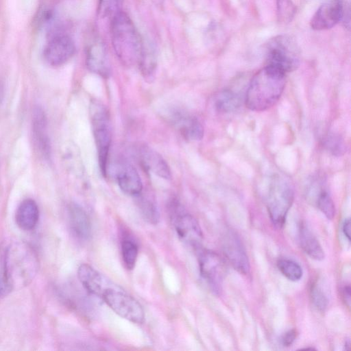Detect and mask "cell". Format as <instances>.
Segmentation results:
<instances>
[{
	"instance_id": "7",
	"label": "cell",
	"mask_w": 351,
	"mask_h": 351,
	"mask_svg": "<svg viewBox=\"0 0 351 351\" xmlns=\"http://www.w3.org/2000/svg\"><path fill=\"white\" fill-rule=\"evenodd\" d=\"M117 315L135 324H142L145 313L142 306L132 296L116 285L101 298Z\"/></svg>"
},
{
	"instance_id": "8",
	"label": "cell",
	"mask_w": 351,
	"mask_h": 351,
	"mask_svg": "<svg viewBox=\"0 0 351 351\" xmlns=\"http://www.w3.org/2000/svg\"><path fill=\"white\" fill-rule=\"evenodd\" d=\"M169 208L180 239L185 243L199 249L203 234L198 221L184 210L176 199H171Z\"/></svg>"
},
{
	"instance_id": "3",
	"label": "cell",
	"mask_w": 351,
	"mask_h": 351,
	"mask_svg": "<svg viewBox=\"0 0 351 351\" xmlns=\"http://www.w3.org/2000/svg\"><path fill=\"white\" fill-rule=\"evenodd\" d=\"M89 114L100 171L106 177L112 142L110 114L106 106L97 99L90 101Z\"/></svg>"
},
{
	"instance_id": "14",
	"label": "cell",
	"mask_w": 351,
	"mask_h": 351,
	"mask_svg": "<svg viewBox=\"0 0 351 351\" xmlns=\"http://www.w3.org/2000/svg\"><path fill=\"white\" fill-rule=\"evenodd\" d=\"M79 280L90 293L101 298L102 295L114 285L103 274L88 264H82L77 269Z\"/></svg>"
},
{
	"instance_id": "29",
	"label": "cell",
	"mask_w": 351,
	"mask_h": 351,
	"mask_svg": "<svg viewBox=\"0 0 351 351\" xmlns=\"http://www.w3.org/2000/svg\"><path fill=\"white\" fill-rule=\"evenodd\" d=\"M324 147L333 156H342L346 151L343 139L335 133H328L323 138Z\"/></svg>"
},
{
	"instance_id": "26",
	"label": "cell",
	"mask_w": 351,
	"mask_h": 351,
	"mask_svg": "<svg viewBox=\"0 0 351 351\" xmlns=\"http://www.w3.org/2000/svg\"><path fill=\"white\" fill-rule=\"evenodd\" d=\"M315 202L317 208L328 219H332L334 218L335 207L327 191L323 188H320L319 191H317Z\"/></svg>"
},
{
	"instance_id": "28",
	"label": "cell",
	"mask_w": 351,
	"mask_h": 351,
	"mask_svg": "<svg viewBox=\"0 0 351 351\" xmlns=\"http://www.w3.org/2000/svg\"><path fill=\"white\" fill-rule=\"evenodd\" d=\"M277 17L280 23L287 24L293 19L296 7L292 0H276Z\"/></svg>"
},
{
	"instance_id": "16",
	"label": "cell",
	"mask_w": 351,
	"mask_h": 351,
	"mask_svg": "<svg viewBox=\"0 0 351 351\" xmlns=\"http://www.w3.org/2000/svg\"><path fill=\"white\" fill-rule=\"evenodd\" d=\"M47 117L40 107H36L32 116V132L35 147L44 159L51 156V143L47 132Z\"/></svg>"
},
{
	"instance_id": "18",
	"label": "cell",
	"mask_w": 351,
	"mask_h": 351,
	"mask_svg": "<svg viewBox=\"0 0 351 351\" xmlns=\"http://www.w3.org/2000/svg\"><path fill=\"white\" fill-rule=\"evenodd\" d=\"M88 69L95 74L108 78L111 73L110 62L104 47L100 43L88 47L86 56Z\"/></svg>"
},
{
	"instance_id": "27",
	"label": "cell",
	"mask_w": 351,
	"mask_h": 351,
	"mask_svg": "<svg viewBox=\"0 0 351 351\" xmlns=\"http://www.w3.org/2000/svg\"><path fill=\"white\" fill-rule=\"evenodd\" d=\"M138 246L130 239H125L121 241V253L123 263L128 269H132L138 256Z\"/></svg>"
},
{
	"instance_id": "15",
	"label": "cell",
	"mask_w": 351,
	"mask_h": 351,
	"mask_svg": "<svg viewBox=\"0 0 351 351\" xmlns=\"http://www.w3.org/2000/svg\"><path fill=\"white\" fill-rule=\"evenodd\" d=\"M137 153L138 160L145 170L165 180L171 178L169 165L158 152L148 145H142L138 148Z\"/></svg>"
},
{
	"instance_id": "32",
	"label": "cell",
	"mask_w": 351,
	"mask_h": 351,
	"mask_svg": "<svg viewBox=\"0 0 351 351\" xmlns=\"http://www.w3.org/2000/svg\"><path fill=\"white\" fill-rule=\"evenodd\" d=\"M297 336V331L295 329L288 330L282 336V343L284 346H291L295 341Z\"/></svg>"
},
{
	"instance_id": "4",
	"label": "cell",
	"mask_w": 351,
	"mask_h": 351,
	"mask_svg": "<svg viewBox=\"0 0 351 351\" xmlns=\"http://www.w3.org/2000/svg\"><path fill=\"white\" fill-rule=\"evenodd\" d=\"M4 265L10 284L26 285L36 270L37 261L34 252L27 246L9 247L3 252Z\"/></svg>"
},
{
	"instance_id": "23",
	"label": "cell",
	"mask_w": 351,
	"mask_h": 351,
	"mask_svg": "<svg viewBox=\"0 0 351 351\" xmlns=\"http://www.w3.org/2000/svg\"><path fill=\"white\" fill-rule=\"evenodd\" d=\"M137 65L145 80L151 82L154 78L157 61L155 53L150 47L143 46Z\"/></svg>"
},
{
	"instance_id": "20",
	"label": "cell",
	"mask_w": 351,
	"mask_h": 351,
	"mask_svg": "<svg viewBox=\"0 0 351 351\" xmlns=\"http://www.w3.org/2000/svg\"><path fill=\"white\" fill-rule=\"evenodd\" d=\"M38 219L39 209L36 202L29 198L24 199L16 211V225L23 230H32L36 226Z\"/></svg>"
},
{
	"instance_id": "2",
	"label": "cell",
	"mask_w": 351,
	"mask_h": 351,
	"mask_svg": "<svg viewBox=\"0 0 351 351\" xmlns=\"http://www.w3.org/2000/svg\"><path fill=\"white\" fill-rule=\"evenodd\" d=\"M111 19L112 45L117 58L125 66L138 64L144 45L134 23L121 11Z\"/></svg>"
},
{
	"instance_id": "13",
	"label": "cell",
	"mask_w": 351,
	"mask_h": 351,
	"mask_svg": "<svg viewBox=\"0 0 351 351\" xmlns=\"http://www.w3.org/2000/svg\"><path fill=\"white\" fill-rule=\"evenodd\" d=\"M223 253L232 267L241 274H247L250 266L243 243L234 232L229 231L222 241Z\"/></svg>"
},
{
	"instance_id": "9",
	"label": "cell",
	"mask_w": 351,
	"mask_h": 351,
	"mask_svg": "<svg viewBox=\"0 0 351 351\" xmlns=\"http://www.w3.org/2000/svg\"><path fill=\"white\" fill-rule=\"evenodd\" d=\"M75 53V43L71 36L60 30L49 33V37L43 49L44 59L49 65L62 66L66 63Z\"/></svg>"
},
{
	"instance_id": "17",
	"label": "cell",
	"mask_w": 351,
	"mask_h": 351,
	"mask_svg": "<svg viewBox=\"0 0 351 351\" xmlns=\"http://www.w3.org/2000/svg\"><path fill=\"white\" fill-rule=\"evenodd\" d=\"M115 178L121 190L125 194L137 197L143 191V183L136 169L127 162L115 167Z\"/></svg>"
},
{
	"instance_id": "1",
	"label": "cell",
	"mask_w": 351,
	"mask_h": 351,
	"mask_svg": "<svg viewBox=\"0 0 351 351\" xmlns=\"http://www.w3.org/2000/svg\"><path fill=\"white\" fill-rule=\"evenodd\" d=\"M285 73L268 65L260 69L247 87L245 103L247 108L262 112L272 107L285 86Z\"/></svg>"
},
{
	"instance_id": "24",
	"label": "cell",
	"mask_w": 351,
	"mask_h": 351,
	"mask_svg": "<svg viewBox=\"0 0 351 351\" xmlns=\"http://www.w3.org/2000/svg\"><path fill=\"white\" fill-rule=\"evenodd\" d=\"M137 197L138 205L145 219L150 223L156 224L159 221V212L155 202L149 197L141 196V193Z\"/></svg>"
},
{
	"instance_id": "33",
	"label": "cell",
	"mask_w": 351,
	"mask_h": 351,
	"mask_svg": "<svg viewBox=\"0 0 351 351\" xmlns=\"http://www.w3.org/2000/svg\"><path fill=\"white\" fill-rule=\"evenodd\" d=\"M342 295L343 300L348 306H350V286H346L342 289Z\"/></svg>"
},
{
	"instance_id": "11",
	"label": "cell",
	"mask_w": 351,
	"mask_h": 351,
	"mask_svg": "<svg viewBox=\"0 0 351 351\" xmlns=\"http://www.w3.org/2000/svg\"><path fill=\"white\" fill-rule=\"evenodd\" d=\"M165 117L184 139L189 141L202 139L204 127L195 116L180 108H172L166 112Z\"/></svg>"
},
{
	"instance_id": "30",
	"label": "cell",
	"mask_w": 351,
	"mask_h": 351,
	"mask_svg": "<svg viewBox=\"0 0 351 351\" xmlns=\"http://www.w3.org/2000/svg\"><path fill=\"white\" fill-rule=\"evenodd\" d=\"M123 0H99L98 14L102 17L111 19L119 12Z\"/></svg>"
},
{
	"instance_id": "22",
	"label": "cell",
	"mask_w": 351,
	"mask_h": 351,
	"mask_svg": "<svg viewBox=\"0 0 351 351\" xmlns=\"http://www.w3.org/2000/svg\"><path fill=\"white\" fill-rule=\"evenodd\" d=\"M213 105L219 112L228 113L236 110L240 106L237 94L230 90L219 91L214 97Z\"/></svg>"
},
{
	"instance_id": "34",
	"label": "cell",
	"mask_w": 351,
	"mask_h": 351,
	"mask_svg": "<svg viewBox=\"0 0 351 351\" xmlns=\"http://www.w3.org/2000/svg\"><path fill=\"white\" fill-rule=\"evenodd\" d=\"M343 232L344 235L347 237L348 241L350 239V219H345L343 224Z\"/></svg>"
},
{
	"instance_id": "19",
	"label": "cell",
	"mask_w": 351,
	"mask_h": 351,
	"mask_svg": "<svg viewBox=\"0 0 351 351\" xmlns=\"http://www.w3.org/2000/svg\"><path fill=\"white\" fill-rule=\"evenodd\" d=\"M70 228L75 237L83 241L89 239L91 235V223L84 209L72 202L68 206Z\"/></svg>"
},
{
	"instance_id": "10",
	"label": "cell",
	"mask_w": 351,
	"mask_h": 351,
	"mask_svg": "<svg viewBox=\"0 0 351 351\" xmlns=\"http://www.w3.org/2000/svg\"><path fill=\"white\" fill-rule=\"evenodd\" d=\"M199 271L202 278L215 291H219L226 274V267L219 255L209 250L199 252Z\"/></svg>"
},
{
	"instance_id": "21",
	"label": "cell",
	"mask_w": 351,
	"mask_h": 351,
	"mask_svg": "<svg viewBox=\"0 0 351 351\" xmlns=\"http://www.w3.org/2000/svg\"><path fill=\"white\" fill-rule=\"evenodd\" d=\"M299 239L302 249L311 258L317 261L324 258V252L319 241L304 225L300 227Z\"/></svg>"
},
{
	"instance_id": "6",
	"label": "cell",
	"mask_w": 351,
	"mask_h": 351,
	"mask_svg": "<svg viewBox=\"0 0 351 351\" xmlns=\"http://www.w3.org/2000/svg\"><path fill=\"white\" fill-rule=\"evenodd\" d=\"M269 181L267 208L274 225L281 228L293 204L294 191L291 182L285 177L276 174Z\"/></svg>"
},
{
	"instance_id": "25",
	"label": "cell",
	"mask_w": 351,
	"mask_h": 351,
	"mask_svg": "<svg viewBox=\"0 0 351 351\" xmlns=\"http://www.w3.org/2000/svg\"><path fill=\"white\" fill-rule=\"evenodd\" d=\"M277 266L282 275L289 280L298 281L302 276V267L298 263L292 260L281 258L278 260Z\"/></svg>"
},
{
	"instance_id": "31",
	"label": "cell",
	"mask_w": 351,
	"mask_h": 351,
	"mask_svg": "<svg viewBox=\"0 0 351 351\" xmlns=\"http://www.w3.org/2000/svg\"><path fill=\"white\" fill-rule=\"evenodd\" d=\"M311 297L315 307L324 312L328 304V300L322 289L317 285H313L311 289Z\"/></svg>"
},
{
	"instance_id": "12",
	"label": "cell",
	"mask_w": 351,
	"mask_h": 351,
	"mask_svg": "<svg viewBox=\"0 0 351 351\" xmlns=\"http://www.w3.org/2000/svg\"><path fill=\"white\" fill-rule=\"evenodd\" d=\"M345 6L343 0H330L324 3L313 16L311 27L315 30L333 27L342 20Z\"/></svg>"
},
{
	"instance_id": "5",
	"label": "cell",
	"mask_w": 351,
	"mask_h": 351,
	"mask_svg": "<svg viewBox=\"0 0 351 351\" xmlns=\"http://www.w3.org/2000/svg\"><path fill=\"white\" fill-rule=\"evenodd\" d=\"M300 55L297 41L287 34L275 36L266 45V65L285 74L297 69L300 65Z\"/></svg>"
}]
</instances>
